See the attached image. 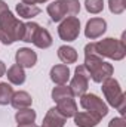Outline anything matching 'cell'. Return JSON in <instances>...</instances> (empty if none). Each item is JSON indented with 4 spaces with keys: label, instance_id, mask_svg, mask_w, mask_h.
Wrapping results in <instances>:
<instances>
[{
    "label": "cell",
    "instance_id": "obj_29",
    "mask_svg": "<svg viewBox=\"0 0 126 127\" xmlns=\"http://www.w3.org/2000/svg\"><path fill=\"white\" fill-rule=\"evenodd\" d=\"M4 74H6V65L3 61H0V77H3Z\"/></svg>",
    "mask_w": 126,
    "mask_h": 127
},
{
    "label": "cell",
    "instance_id": "obj_26",
    "mask_svg": "<svg viewBox=\"0 0 126 127\" xmlns=\"http://www.w3.org/2000/svg\"><path fill=\"white\" fill-rule=\"evenodd\" d=\"M108 7L111 13L120 15L126 9V0H108Z\"/></svg>",
    "mask_w": 126,
    "mask_h": 127
},
{
    "label": "cell",
    "instance_id": "obj_9",
    "mask_svg": "<svg viewBox=\"0 0 126 127\" xmlns=\"http://www.w3.org/2000/svg\"><path fill=\"white\" fill-rule=\"evenodd\" d=\"M15 61L22 68H33L37 62V55L30 47H21L15 53Z\"/></svg>",
    "mask_w": 126,
    "mask_h": 127
},
{
    "label": "cell",
    "instance_id": "obj_23",
    "mask_svg": "<svg viewBox=\"0 0 126 127\" xmlns=\"http://www.w3.org/2000/svg\"><path fill=\"white\" fill-rule=\"evenodd\" d=\"M13 95V89L7 83H0V105L10 103V99Z\"/></svg>",
    "mask_w": 126,
    "mask_h": 127
},
{
    "label": "cell",
    "instance_id": "obj_4",
    "mask_svg": "<svg viewBox=\"0 0 126 127\" xmlns=\"http://www.w3.org/2000/svg\"><path fill=\"white\" fill-rule=\"evenodd\" d=\"M102 93L105 96L108 105H111L113 108H116L122 115L125 114V95L120 89V84L116 78L110 77L107 80L102 81Z\"/></svg>",
    "mask_w": 126,
    "mask_h": 127
},
{
    "label": "cell",
    "instance_id": "obj_14",
    "mask_svg": "<svg viewBox=\"0 0 126 127\" xmlns=\"http://www.w3.org/2000/svg\"><path fill=\"white\" fill-rule=\"evenodd\" d=\"M6 77L7 80L10 81V84H15V86H21L24 81H25V72H24V68L18 64L12 65L7 71H6Z\"/></svg>",
    "mask_w": 126,
    "mask_h": 127
},
{
    "label": "cell",
    "instance_id": "obj_3",
    "mask_svg": "<svg viewBox=\"0 0 126 127\" xmlns=\"http://www.w3.org/2000/svg\"><path fill=\"white\" fill-rule=\"evenodd\" d=\"M96 53L102 58H110L113 61H122L126 56V46L123 40H117L113 37H107L102 38L99 41L94 43Z\"/></svg>",
    "mask_w": 126,
    "mask_h": 127
},
{
    "label": "cell",
    "instance_id": "obj_33",
    "mask_svg": "<svg viewBox=\"0 0 126 127\" xmlns=\"http://www.w3.org/2000/svg\"><path fill=\"white\" fill-rule=\"evenodd\" d=\"M36 127H37V126H36ZM40 127H42V126H40Z\"/></svg>",
    "mask_w": 126,
    "mask_h": 127
},
{
    "label": "cell",
    "instance_id": "obj_5",
    "mask_svg": "<svg viewBox=\"0 0 126 127\" xmlns=\"http://www.w3.org/2000/svg\"><path fill=\"white\" fill-rule=\"evenodd\" d=\"M80 105L83 109H86L88 112L94 114L95 117H98L99 120L104 118L108 114V106L107 103L94 93H85L80 96Z\"/></svg>",
    "mask_w": 126,
    "mask_h": 127
},
{
    "label": "cell",
    "instance_id": "obj_25",
    "mask_svg": "<svg viewBox=\"0 0 126 127\" xmlns=\"http://www.w3.org/2000/svg\"><path fill=\"white\" fill-rule=\"evenodd\" d=\"M85 7L89 13H99L104 9V0H86L85 1Z\"/></svg>",
    "mask_w": 126,
    "mask_h": 127
},
{
    "label": "cell",
    "instance_id": "obj_24",
    "mask_svg": "<svg viewBox=\"0 0 126 127\" xmlns=\"http://www.w3.org/2000/svg\"><path fill=\"white\" fill-rule=\"evenodd\" d=\"M65 9L67 16H76L80 12V1L79 0H61Z\"/></svg>",
    "mask_w": 126,
    "mask_h": 127
},
{
    "label": "cell",
    "instance_id": "obj_20",
    "mask_svg": "<svg viewBox=\"0 0 126 127\" xmlns=\"http://www.w3.org/2000/svg\"><path fill=\"white\" fill-rule=\"evenodd\" d=\"M58 58L64 64H74L77 61V52H76L74 47L65 44V46H61L58 49Z\"/></svg>",
    "mask_w": 126,
    "mask_h": 127
},
{
    "label": "cell",
    "instance_id": "obj_7",
    "mask_svg": "<svg viewBox=\"0 0 126 127\" xmlns=\"http://www.w3.org/2000/svg\"><path fill=\"white\" fill-rule=\"evenodd\" d=\"M89 72L85 68V65H79L74 71V77L71 78L70 83V89L74 96H82L86 93L88 87H89Z\"/></svg>",
    "mask_w": 126,
    "mask_h": 127
},
{
    "label": "cell",
    "instance_id": "obj_30",
    "mask_svg": "<svg viewBox=\"0 0 126 127\" xmlns=\"http://www.w3.org/2000/svg\"><path fill=\"white\" fill-rule=\"evenodd\" d=\"M22 3H27V4H36L37 3V0H21Z\"/></svg>",
    "mask_w": 126,
    "mask_h": 127
},
{
    "label": "cell",
    "instance_id": "obj_11",
    "mask_svg": "<svg viewBox=\"0 0 126 127\" xmlns=\"http://www.w3.org/2000/svg\"><path fill=\"white\" fill-rule=\"evenodd\" d=\"M51 80L55 83V84H65L68 80H70V68L64 64L60 65H55L52 66L51 69Z\"/></svg>",
    "mask_w": 126,
    "mask_h": 127
},
{
    "label": "cell",
    "instance_id": "obj_18",
    "mask_svg": "<svg viewBox=\"0 0 126 127\" xmlns=\"http://www.w3.org/2000/svg\"><path fill=\"white\" fill-rule=\"evenodd\" d=\"M16 13L24 19H31L40 13V7L36 4H27V3H18L16 4Z\"/></svg>",
    "mask_w": 126,
    "mask_h": 127
},
{
    "label": "cell",
    "instance_id": "obj_8",
    "mask_svg": "<svg viewBox=\"0 0 126 127\" xmlns=\"http://www.w3.org/2000/svg\"><path fill=\"white\" fill-rule=\"evenodd\" d=\"M107 31V22L102 18H91L86 22V28H85V35L89 40H96L99 38L104 32Z\"/></svg>",
    "mask_w": 126,
    "mask_h": 127
},
{
    "label": "cell",
    "instance_id": "obj_31",
    "mask_svg": "<svg viewBox=\"0 0 126 127\" xmlns=\"http://www.w3.org/2000/svg\"><path fill=\"white\" fill-rule=\"evenodd\" d=\"M18 127H36V126L33 123V124H18Z\"/></svg>",
    "mask_w": 126,
    "mask_h": 127
},
{
    "label": "cell",
    "instance_id": "obj_1",
    "mask_svg": "<svg viewBox=\"0 0 126 127\" xmlns=\"http://www.w3.org/2000/svg\"><path fill=\"white\" fill-rule=\"evenodd\" d=\"M85 68L89 72V77L95 83H102L104 80L110 78L114 72L113 65L108 62H104L102 58L96 53L95 44L89 43L85 46Z\"/></svg>",
    "mask_w": 126,
    "mask_h": 127
},
{
    "label": "cell",
    "instance_id": "obj_15",
    "mask_svg": "<svg viewBox=\"0 0 126 127\" xmlns=\"http://www.w3.org/2000/svg\"><path fill=\"white\" fill-rule=\"evenodd\" d=\"M48 13L54 22H61L64 18H67V13H65V9H64L61 0H55L51 4H48Z\"/></svg>",
    "mask_w": 126,
    "mask_h": 127
},
{
    "label": "cell",
    "instance_id": "obj_17",
    "mask_svg": "<svg viewBox=\"0 0 126 127\" xmlns=\"http://www.w3.org/2000/svg\"><path fill=\"white\" fill-rule=\"evenodd\" d=\"M34 46H37L39 49H48L52 46L54 40H52V35L49 34V31L46 28H39L36 35H34V40H33Z\"/></svg>",
    "mask_w": 126,
    "mask_h": 127
},
{
    "label": "cell",
    "instance_id": "obj_27",
    "mask_svg": "<svg viewBox=\"0 0 126 127\" xmlns=\"http://www.w3.org/2000/svg\"><path fill=\"white\" fill-rule=\"evenodd\" d=\"M108 127H126L125 120L122 117H117V118H113L110 123H108Z\"/></svg>",
    "mask_w": 126,
    "mask_h": 127
},
{
    "label": "cell",
    "instance_id": "obj_19",
    "mask_svg": "<svg viewBox=\"0 0 126 127\" xmlns=\"http://www.w3.org/2000/svg\"><path fill=\"white\" fill-rule=\"evenodd\" d=\"M36 111L31 108H24V109H18L15 114V120L18 124H33L36 121Z\"/></svg>",
    "mask_w": 126,
    "mask_h": 127
},
{
    "label": "cell",
    "instance_id": "obj_13",
    "mask_svg": "<svg viewBox=\"0 0 126 127\" xmlns=\"http://www.w3.org/2000/svg\"><path fill=\"white\" fill-rule=\"evenodd\" d=\"M101 120L98 117H95L91 112H76L74 114V124L79 127H95L98 126Z\"/></svg>",
    "mask_w": 126,
    "mask_h": 127
},
{
    "label": "cell",
    "instance_id": "obj_32",
    "mask_svg": "<svg viewBox=\"0 0 126 127\" xmlns=\"http://www.w3.org/2000/svg\"><path fill=\"white\" fill-rule=\"evenodd\" d=\"M46 1H49V0H37V3H46Z\"/></svg>",
    "mask_w": 126,
    "mask_h": 127
},
{
    "label": "cell",
    "instance_id": "obj_16",
    "mask_svg": "<svg viewBox=\"0 0 126 127\" xmlns=\"http://www.w3.org/2000/svg\"><path fill=\"white\" fill-rule=\"evenodd\" d=\"M57 109L63 114L65 118L68 117H74V114L77 112V103L73 97H67L60 102H57Z\"/></svg>",
    "mask_w": 126,
    "mask_h": 127
},
{
    "label": "cell",
    "instance_id": "obj_10",
    "mask_svg": "<svg viewBox=\"0 0 126 127\" xmlns=\"http://www.w3.org/2000/svg\"><path fill=\"white\" fill-rule=\"evenodd\" d=\"M65 121H67V118L64 117L57 108H51L46 112L45 118H43L42 127H64Z\"/></svg>",
    "mask_w": 126,
    "mask_h": 127
},
{
    "label": "cell",
    "instance_id": "obj_6",
    "mask_svg": "<svg viewBox=\"0 0 126 127\" xmlns=\"http://www.w3.org/2000/svg\"><path fill=\"white\" fill-rule=\"evenodd\" d=\"M80 34V21L76 16L64 18L58 27V35L64 41H74Z\"/></svg>",
    "mask_w": 126,
    "mask_h": 127
},
{
    "label": "cell",
    "instance_id": "obj_12",
    "mask_svg": "<svg viewBox=\"0 0 126 127\" xmlns=\"http://www.w3.org/2000/svg\"><path fill=\"white\" fill-rule=\"evenodd\" d=\"M33 103V97L27 92L19 90V92H13L12 99H10V105L15 109H24V108H30Z\"/></svg>",
    "mask_w": 126,
    "mask_h": 127
},
{
    "label": "cell",
    "instance_id": "obj_22",
    "mask_svg": "<svg viewBox=\"0 0 126 127\" xmlns=\"http://www.w3.org/2000/svg\"><path fill=\"white\" fill-rule=\"evenodd\" d=\"M39 28H40V25L36 24V22H27V24H24V35H22V41H25V43H33L34 35H36V32H37Z\"/></svg>",
    "mask_w": 126,
    "mask_h": 127
},
{
    "label": "cell",
    "instance_id": "obj_28",
    "mask_svg": "<svg viewBox=\"0 0 126 127\" xmlns=\"http://www.w3.org/2000/svg\"><path fill=\"white\" fill-rule=\"evenodd\" d=\"M7 10H9L7 4H6L3 0H0V15H1V13H4V12H7Z\"/></svg>",
    "mask_w": 126,
    "mask_h": 127
},
{
    "label": "cell",
    "instance_id": "obj_21",
    "mask_svg": "<svg viewBox=\"0 0 126 127\" xmlns=\"http://www.w3.org/2000/svg\"><path fill=\"white\" fill-rule=\"evenodd\" d=\"M73 92L70 89V86H65V84H60L57 87H54L52 90V99L55 102H60L63 99H67V97H73Z\"/></svg>",
    "mask_w": 126,
    "mask_h": 127
},
{
    "label": "cell",
    "instance_id": "obj_2",
    "mask_svg": "<svg viewBox=\"0 0 126 127\" xmlns=\"http://www.w3.org/2000/svg\"><path fill=\"white\" fill-rule=\"evenodd\" d=\"M24 22H21L15 15L7 10L0 15V41L3 44H12L18 40L22 41Z\"/></svg>",
    "mask_w": 126,
    "mask_h": 127
}]
</instances>
